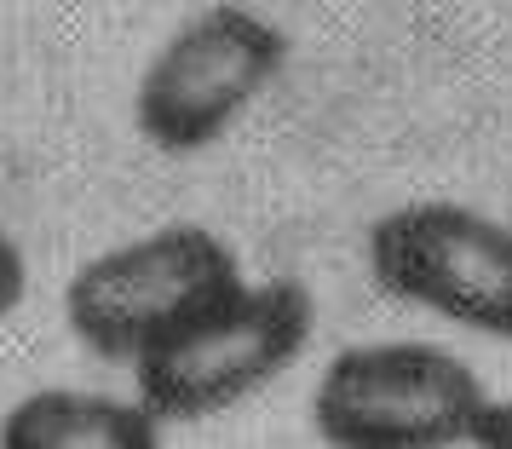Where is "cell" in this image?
<instances>
[{
  "instance_id": "6da1fadb",
  "label": "cell",
  "mask_w": 512,
  "mask_h": 449,
  "mask_svg": "<svg viewBox=\"0 0 512 449\" xmlns=\"http://www.w3.org/2000/svg\"><path fill=\"white\" fill-rule=\"evenodd\" d=\"M248 283L208 225H162L87 260L64 288V323L104 363H139Z\"/></svg>"
},
{
  "instance_id": "7a4b0ae2",
  "label": "cell",
  "mask_w": 512,
  "mask_h": 449,
  "mask_svg": "<svg viewBox=\"0 0 512 449\" xmlns=\"http://www.w3.org/2000/svg\"><path fill=\"white\" fill-rule=\"evenodd\" d=\"M311 329H317V300L305 283L294 277L242 283L185 334L133 363L139 403L162 426L225 415L242 398L265 392L282 369H294V357L311 346Z\"/></svg>"
},
{
  "instance_id": "3957f363",
  "label": "cell",
  "mask_w": 512,
  "mask_h": 449,
  "mask_svg": "<svg viewBox=\"0 0 512 449\" xmlns=\"http://www.w3.org/2000/svg\"><path fill=\"white\" fill-rule=\"evenodd\" d=\"M484 409L472 363L426 340L346 346L311 392V426L328 449H461Z\"/></svg>"
},
{
  "instance_id": "277c9868",
  "label": "cell",
  "mask_w": 512,
  "mask_h": 449,
  "mask_svg": "<svg viewBox=\"0 0 512 449\" xmlns=\"http://www.w3.org/2000/svg\"><path fill=\"white\" fill-rule=\"evenodd\" d=\"M288 64V35L254 6H202L144 64L133 127L167 156H196L225 139Z\"/></svg>"
},
{
  "instance_id": "5b68a950",
  "label": "cell",
  "mask_w": 512,
  "mask_h": 449,
  "mask_svg": "<svg viewBox=\"0 0 512 449\" xmlns=\"http://www.w3.org/2000/svg\"><path fill=\"white\" fill-rule=\"evenodd\" d=\"M369 271L392 300L512 346V225L461 202H403L369 225Z\"/></svg>"
},
{
  "instance_id": "8992f818",
  "label": "cell",
  "mask_w": 512,
  "mask_h": 449,
  "mask_svg": "<svg viewBox=\"0 0 512 449\" xmlns=\"http://www.w3.org/2000/svg\"><path fill=\"white\" fill-rule=\"evenodd\" d=\"M0 449H162V421L139 398L41 386L0 415Z\"/></svg>"
},
{
  "instance_id": "52a82bcc",
  "label": "cell",
  "mask_w": 512,
  "mask_h": 449,
  "mask_svg": "<svg viewBox=\"0 0 512 449\" xmlns=\"http://www.w3.org/2000/svg\"><path fill=\"white\" fill-rule=\"evenodd\" d=\"M24 288H29V260H24V248H18V242L0 231V317H12V311H18Z\"/></svg>"
},
{
  "instance_id": "ba28073f",
  "label": "cell",
  "mask_w": 512,
  "mask_h": 449,
  "mask_svg": "<svg viewBox=\"0 0 512 449\" xmlns=\"http://www.w3.org/2000/svg\"><path fill=\"white\" fill-rule=\"evenodd\" d=\"M472 449H512V398H489L472 432Z\"/></svg>"
}]
</instances>
